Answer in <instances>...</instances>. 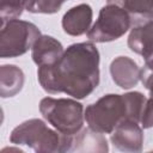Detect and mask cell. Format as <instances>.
<instances>
[{
    "mask_svg": "<svg viewBox=\"0 0 153 153\" xmlns=\"http://www.w3.org/2000/svg\"><path fill=\"white\" fill-rule=\"evenodd\" d=\"M140 80L149 92V98L146 100L141 114L140 124L143 129H149L153 127V60L145 61V65L141 68Z\"/></svg>",
    "mask_w": 153,
    "mask_h": 153,
    "instance_id": "5bb4252c",
    "label": "cell"
},
{
    "mask_svg": "<svg viewBox=\"0 0 153 153\" xmlns=\"http://www.w3.org/2000/svg\"><path fill=\"white\" fill-rule=\"evenodd\" d=\"M39 112L49 124L62 134L74 136L82 129L85 109L75 99L45 97L39 102Z\"/></svg>",
    "mask_w": 153,
    "mask_h": 153,
    "instance_id": "277c9868",
    "label": "cell"
},
{
    "mask_svg": "<svg viewBox=\"0 0 153 153\" xmlns=\"http://www.w3.org/2000/svg\"><path fill=\"white\" fill-rule=\"evenodd\" d=\"M65 1H66V0H65Z\"/></svg>",
    "mask_w": 153,
    "mask_h": 153,
    "instance_id": "ac0fdd59",
    "label": "cell"
},
{
    "mask_svg": "<svg viewBox=\"0 0 153 153\" xmlns=\"http://www.w3.org/2000/svg\"><path fill=\"white\" fill-rule=\"evenodd\" d=\"M140 19L129 32L128 48L145 61H151L153 60V17Z\"/></svg>",
    "mask_w": 153,
    "mask_h": 153,
    "instance_id": "ba28073f",
    "label": "cell"
},
{
    "mask_svg": "<svg viewBox=\"0 0 153 153\" xmlns=\"http://www.w3.org/2000/svg\"><path fill=\"white\" fill-rule=\"evenodd\" d=\"M65 0H26L25 10L30 13L53 14L61 10Z\"/></svg>",
    "mask_w": 153,
    "mask_h": 153,
    "instance_id": "2e32d148",
    "label": "cell"
},
{
    "mask_svg": "<svg viewBox=\"0 0 153 153\" xmlns=\"http://www.w3.org/2000/svg\"><path fill=\"white\" fill-rule=\"evenodd\" d=\"M131 26V17L124 8L108 4L99 11L96 23L87 31V38L96 43L112 42L121 38Z\"/></svg>",
    "mask_w": 153,
    "mask_h": 153,
    "instance_id": "8992f818",
    "label": "cell"
},
{
    "mask_svg": "<svg viewBox=\"0 0 153 153\" xmlns=\"http://www.w3.org/2000/svg\"><path fill=\"white\" fill-rule=\"evenodd\" d=\"M109 151L106 137L93 129L85 128L73 136V145L71 152H99Z\"/></svg>",
    "mask_w": 153,
    "mask_h": 153,
    "instance_id": "7c38bea8",
    "label": "cell"
},
{
    "mask_svg": "<svg viewBox=\"0 0 153 153\" xmlns=\"http://www.w3.org/2000/svg\"><path fill=\"white\" fill-rule=\"evenodd\" d=\"M26 0H0V19L1 23L18 19L25 10Z\"/></svg>",
    "mask_w": 153,
    "mask_h": 153,
    "instance_id": "e0dca14e",
    "label": "cell"
},
{
    "mask_svg": "<svg viewBox=\"0 0 153 153\" xmlns=\"http://www.w3.org/2000/svg\"><path fill=\"white\" fill-rule=\"evenodd\" d=\"M99 51L92 42L71 44L56 63L38 67V82L50 94L66 93L84 99L99 85Z\"/></svg>",
    "mask_w": 153,
    "mask_h": 153,
    "instance_id": "6da1fadb",
    "label": "cell"
},
{
    "mask_svg": "<svg viewBox=\"0 0 153 153\" xmlns=\"http://www.w3.org/2000/svg\"><path fill=\"white\" fill-rule=\"evenodd\" d=\"M110 75L118 87L129 90L140 81L141 68L133 59L128 56H117L110 63Z\"/></svg>",
    "mask_w": 153,
    "mask_h": 153,
    "instance_id": "9c48e42d",
    "label": "cell"
},
{
    "mask_svg": "<svg viewBox=\"0 0 153 153\" xmlns=\"http://www.w3.org/2000/svg\"><path fill=\"white\" fill-rule=\"evenodd\" d=\"M25 81L23 71L16 65H2L0 67V96L10 98L17 96Z\"/></svg>",
    "mask_w": 153,
    "mask_h": 153,
    "instance_id": "4fadbf2b",
    "label": "cell"
},
{
    "mask_svg": "<svg viewBox=\"0 0 153 153\" xmlns=\"http://www.w3.org/2000/svg\"><path fill=\"white\" fill-rule=\"evenodd\" d=\"M93 11L88 4H79L69 8L62 17V29L69 36H81L87 33L92 24Z\"/></svg>",
    "mask_w": 153,
    "mask_h": 153,
    "instance_id": "30bf717a",
    "label": "cell"
},
{
    "mask_svg": "<svg viewBox=\"0 0 153 153\" xmlns=\"http://www.w3.org/2000/svg\"><path fill=\"white\" fill-rule=\"evenodd\" d=\"M147 98L139 91L124 94L109 93L85 109V121L88 127L102 134H110L121 122L131 120L140 123Z\"/></svg>",
    "mask_w": 153,
    "mask_h": 153,
    "instance_id": "7a4b0ae2",
    "label": "cell"
},
{
    "mask_svg": "<svg viewBox=\"0 0 153 153\" xmlns=\"http://www.w3.org/2000/svg\"><path fill=\"white\" fill-rule=\"evenodd\" d=\"M10 141L14 145L27 146L37 153H65L71 152L73 136L50 129L39 118H31L11 131Z\"/></svg>",
    "mask_w": 153,
    "mask_h": 153,
    "instance_id": "3957f363",
    "label": "cell"
},
{
    "mask_svg": "<svg viewBox=\"0 0 153 153\" xmlns=\"http://www.w3.org/2000/svg\"><path fill=\"white\" fill-rule=\"evenodd\" d=\"M106 2L117 5L128 13L141 18L153 17V0H106Z\"/></svg>",
    "mask_w": 153,
    "mask_h": 153,
    "instance_id": "9a60e30c",
    "label": "cell"
},
{
    "mask_svg": "<svg viewBox=\"0 0 153 153\" xmlns=\"http://www.w3.org/2000/svg\"><path fill=\"white\" fill-rule=\"evenodd\" d=\"M110 141L118 151L133 153L141 152L143 145L142 127L139 126V122L126 120L110 133Z\"/></svg>",
    "mask_w": 153,
    "mask_h": 153,
    "instance_id": "52a82bcc",
    "label": "cell"
},
{
    "mask_svg": "<svg viewBox=\"0 0 153 153\" xmlns=\"http://www.w3.org/2000/svg\"><path fill=\"white\" fill-rule=\"evenodd\" d=\"M63 47L53 36L41 35L31 48L32 61L38 66H50L56 63L63 55Z\"/></svg>",
    "mask_w": 153,
    "mask_h": 153,
    "instance_id": "8fae6325",
    "label": "cell"
},
{
    "mask_svg": "<svg viewBox=\"0 0 153 153\" xmlns=\"http://www.w3.org/2000/svg\"><path fill=\"white\" fill-rule=\"evenodd\" d=\"M41 35L38 26L31 22L11 19L1 23L0 57L13 59L24 55Z\"/></svg>",
    "mask_w": 153,
    "mask_h": 153,
    "instance_id": "5b68a950",
    "label": "cell"
}]
</instances>
